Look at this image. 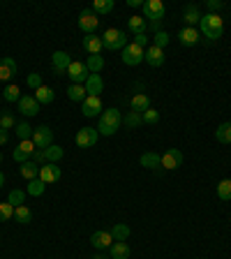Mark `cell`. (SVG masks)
Here are the masks:
<instances>
[{
  "instance_id": "6da1fadb",
  "label": "cell",
  "mask_w": 231,
  "mask_h": 259,
  "mask_svg": "<svg viewBox=\"0 0 231 259\" xmlns=\"http://www.w3.org/2000/svg\"><path fill=\"white\" fill-rule=\"evenodd\" d=\"M199 35H204L210 42H217V39L224 35V19L220 14H201L199 21Z\"/></svg>"
},
{
  "instance_id": "7a4b0ae2",
  "label": "cell",
  "mask_w": 231,
  "mask_h": 259,
  "mask_svg": "<svg viewBox=\"0 0 231 259\" xmlns=\"http://www.w3.org/2000/svg\"><path fill=\"white\" fill-rule=\"evenodd\" d=\"M123 125V116H120V111L116 107L113 109H104L102 113H100V123H97V132L102 137H111L116 135V130Z\"/></svg>"
},
{
  "instance_id": "3957f363",
  "label": "cell",
  "mask_w": 231,
  "mask_h": 259,
  "mask_svg": "<svg viewBox=\"0 0 231 259\" xmlns=\"http://www.w3.org/2000/svg\"><path fill=\"white\" fill-rule=\"evenodd\" d=\"M141 10H144V19L151 21L153 30L160 32V23H162V19H164V14H167L164 3H162V0H146L144 5H141Z\"/></svg>"
},
{
  "instance_id": "277c9868",
  "label": "cell",
  "mask_w": 231,
  "mask_h": 259,
  "mask_svg": "<svg viewBox=\"0 0 231 259\" xmlns=\"http://www.w3.org/2000/svg\"><path fill=\"white\" fill-rule=\"evenodd\" d=\"M102 44L107 51H116V49H125L127 47V32L118 30V28H109L107 32L102 35Z\"/></svg>"
},
{
  "instance_id": "5b68a950",
  "label": "cell",
  "mask_w": 231,
  "mask_h": 259,
  "mask_svg": "<svg viewBox=\"0 0 231 259\" xmlns=\"http://www.w3.org/2000/svg\"><path fill=\"white\" fill-rule=\"evenodd\" d=\"M144 56H146V49L134 42H129L127 47L123 49V63L129 65V67H136L139 63H144Z\"/></svg>"
},
{
  "instance_id": "8992f818",
  "label": "cell",
  "mask_w": 231,
  "mask_h": 259,
  "mask_svg": "<svg viewBox=\"0 0 231 259\" xmlns=\"http://www.w3.org/2000/svg\"><path fill=\"white\" fill-rule=\"evenodd\" d=\"M97 137H100L97 127H81L79 132H76L74 141L79 148H93V146L97 144Z\"/></svg>"
},
{
  "instance_id": "52a82bcc",
  "label": "cell",
  "mask_w": 231,
  "mask_h": 259,
  "mask_svg": "<svg viewBox=\"0 0 231 259\" xmlns=\"http://www.w3.org/2000/svg\"><path fill=\"white\" fill-rule=\"evenodd\" d=\"M67 76H70V81L72 83H86L88 81V76H90V72H88V67H86V63H79V60H72V65L67 67Z\"/></svg>"
},
{
  "instance_id": "ba28073f",
  "label": "cell",
  "mask_w": 231,
  "mask_h": 259,
  "mask_svg": "<svg viewBox=\"0 0 231 259\" xmlns=\"http://www.w3.org/2000/svg\"><path fill=\"white\" fill-rule=\"evenodd\" d=\"M32 141H35V146H37L39 151H44V148H49L51 141H54V130L49 127V125H39V127L32 132Z\"/></svg>"
},
{
  "instance_id": "9c48e42d",
  "label": "cell",
  "mask_w": 231,
  "mask_h": 259,
  "mask_svg": "<svg viewBox=\"0 0 231 259\" xmlns=\"http://www.w3.org/2000/svg\"><path fill=\"white\" fill-rule=\"evenodd\" d=\"M97 26H100V19H97V14L93 10H83L79 14V28L86 35H93V32L97 30Z\"/></svg>"
},
{
  "instance_id": "30bf717a",
  "label": "cell",
  "mask_w": 231,
  "mask_h": 259,
  "mask_svg": "<svg viewBox=\"0 0 231 259\" xmlns=\"http://www.w3.org/2000/svg\"><path fill=\"white\" fill-rule=\"evenodd\" d=\"M81 111H83V116L86 118H95L97 113H102L104 109H102V100L97 95H88L83 102H81Z\"/></svg>"
},
{
  "instance_id": "8fae6325",
  "label": "cell",
  "mask_w": 231,
  "mask_h": 259,
  "mask_svg": "<svg viewBox=\"0 0 231 259\" xmlns=\"http://www.w3.org/2000/svg\"><path fill=\"white\" fill-rule=\"evenodd\" d=\"M183 164V153L178 151V148H169L164 155H162V169H167V171H173Z\"/></svg>"
},
{
  "instance_id": "7c38bea8",
  "label": "cell",
  "mask_w": 231,
  "mask_h": 259,
  "mask_svg": "<svg viewBox=\"0 0 231 259\" xmlns=\"http://www.w3.org/2000/svg\"><path fill=\"white\" fill-rule=\"evenodd\" d=\"M164 49H160V47H155V44H151V47H146V56H144V60L151 67H162L164 65Z\"/></svg>"
},
{
  "instance_id": "4fadbf2b",
  "label": "cell",
  "mask_w": 231,
  "mask_h": 259,
  "mask_svg": "<svg viewBox=\"0 0 231 259\" xmlns=\"http://www.w3.org/2000/svg\"><path fill=\"white\" fill-rule=\"evenodd\" d=\"M51 65H54V74H67V67L72 65V58L67 51H56L54 58H51Z\"/></svg>"
},
{
  "instance_id": "5bb4252c",
  "label": "cell",
  "mask_w": 231,
  "mask_h": 259,
  "mask_svg": "<svg viewBox=\"0 0 231 259\" xmlns=\"http://www.w3.org/2000/svg\"><path fill=\"white\" fill-rule=\"evenodd\" d=\"M39 107H42V104H39L32 95H23L21 100H19V111H21L23 116H37Z\"/></svg>"
},
{
  "instance_id": "9a60e30c",
  "label": "cell",
  "mask_w": 231,
  "mask_h": 259,
  "mask_svg": "<svg viewBox=\"0 0 231 259\" xmlns=\"http://www.w3.org/2000/svg\"><path fill=\"white\" fill-rule=\"evenodd\" d=\"M90 243H93V248L95 250H107L113 245V236L111 232H104V229H100V232H95L90 236Z\"/></svg>"
},
{
  "instance_id": "2e32d148",
  "label": "cell",
  "mask_w": 231,
  "mask_h": 259,
  "mask_svg": "<svg viewBox=\"0 0 231 259\" xmlns=\"http://www.w3.org/2000/svg\"><path fill=\"white\" fill-rule=\"evenodd\" d=\"M39 178L47 185L56 183V181H60V167L58 164H44V167H39Z\"/></svg>"
},
{
  "instance_id": "e0dca14e",
  "label": "cell",
  "mask_w": 231,
  "mask_h": 259,
  "mask_svg": "<svg viewBox=\"0 0 231 259\" xmlns=\"http://www.w3.org/2000/svg\"><path fill=\"white\" fill-rule=\"evenodd\" d=\"M141 167L151 169V171H162V155H157V153H144L141 155Z\"/></svg>"
},
{
  "instance_id": "ac0fdd59",
  "label": "cell",
  "mask_w": 231,
  "mask_h": 259,
  "mask_svg": "<svg viewBox=\"0 0 231 259\" xmlns=\"http://www.w3.org/2000/svg\"><path fill=\"white\" fill-rule=\"evenodd\" d=\"M14 74H16V63H14V58L5 56V58L0 60V81H10Z\"/></svg>"
},
{
  "instance_id": "d6986e66",
  "label": "cell",
  "mask_w": 231,
  "mask_h": 259,
  "mask_svg": "<svg viewBox=\"0 0 231 259\" xmlns=\"http://www.w3.org/2000/svg\"><path fill=\"white\" fill-rule=\"evenodd\" d=\"M178 39H180V44H183V47H194V44L199 42V30H197V28H188V26H185L183 30L178 32Z\"/></svg>"
},
{
  "instance_id": "ffe728a7",
  "label": "cell",
  "mask_w": 231,
  "mask_h": 259,
  "mask_svg": "<svg viewBox=\"0 0 231 259\" xmlns=\"http://www.w3.org/2000/svg\"><path fill=\"white\" fill-rule=\"evenodd\" d=\"M83 49H86L90 56H97V54H100V51L104 49L102 37H97L95 32H93V35H86V37H83Z\"/></svg>"
},
{
  "instance_id": "44dd1931",
  "label": "cell",
  "mask_w": 231,
  "mask_h": 259,
  "mask_svg": "<svg viewBox=\"0 0 231 259\" xmlns=\"http://www.w3.org/2000/svg\"><path fill=\"white\" fill-rule=\"evenodd\" d=\"M65 151L60 148V146H49V148H44V164H58L60 160H63Z\"/></svg>"
},
{
  "instance_id": "7402d4cb",
  "label": "cell",
  "mask_w": 231,
  "mask_h": 259,
  "mask_svg": "<svg viewBox=\"0 0 231 259\" xmlns=\"http://www.w3.org/2000/svg\"><path fill=\"white\" fill-rule=\"evenodd\" d=\"M132 111H136V113H144V111H148L151 109V97L146 95V93H136L134 97H132Z\"/></svg>"
},
{
  "instance_id": "603a6c76",
  "label": "cell",
  "mask_w": 231,
  "mask_h": 259,
  "mask_svg": "<svg viewBox=\"0 0 231 259\" xmlns=\"http://www.w3.org/2000/svg\"><path fill=\"white\" fill-rule=\"evenodd\" d=\"M83 86H86L88 95H97V97H100V93H102V88H104V81H102V76H100V74H90Z\"/></svg>"
},
{
  "instance_id": "cb8c5ba5",
  "label": "cell",
  "mask_w": 231,
  "mask_h": 259,
  "mask_svg": "<svg viewBox=\"0 0 231 259\" xmlns=\"http://www.w3.org/2000/svg\"><path fill=\"white\" fill-rule=\"evenodd\" d=\"M183 21L188 23V28H194V23L201 21L199 7H197V5H185L183 7Z\"/></svg>"
},
{
  "instance_id": "d4e9b609",
  "label": "cell",
  "mask_w": 231,
  "mask_h": 259,
  "mask_svg": "<svg viewBox=\"0 0 231 259\" xmlns=\"http://www.w3.org/2000/svg\"><path fill=\"white\" fill-rule=\"evenodd\" d=\"M109 250H111V259H129V254H132L127 241H116Z\"/></svg>"
},
{
  "instance_id": "484cf974",
  "label": "cell",
  "mask_w": 231,
  "mask_h": 259,
  "mask_svg": "<svg viewBox=\"0 0 231 259\" xmlns=\"http://www.w3.org/2000/svg\"><path fill=\"white\" fill-rule=\"evenodd\" d=\"M19 174H21L26 181H32V178L39 176V164L37 162H32V160H28V162H23L21 167H19Z\"/></svg>"
},
{
  "instance_id": "4316f807",
  "label": "cell",
  "mask_w": 231,
  "mask_h": 259,
  "mask_svg": "<svg viewBox=\"0 0 231 259\" xmlns=\"http://www.w3.org/2000/svg\"><path fill=\"white\" fill-rule=\"evenodd\" d=\"M67 97H70L72 102H83V100L88 97L86 86H81V83H72V86L67 88Z\"/></svg>"
},
{
  "instance_id": "83f0119b",
  "label": "cell",
  "mask_w": 231,
  "mask_h": 259,
  "mask_svg": "<svg viewBox=\"0 0 231 259\" xmlns=\"http://www.w3.org/2000/svg\"><path fill=\"white\" fill-rule=\"evenodd\" d=\"M129 234H132V229H129V225H125V222H116L111 229L113 241H127Z\"/></svg>"
},
{
  "instance_id": "f1b7e54d",
  "label": "cell",
  "mask_w": 231,
  "mask_h": 259,
  "mask_svg": "<svg viewBox=\"0 0 231 259\" xmlns=\"http://www.w3.org/2000/svg\"><path fill=\"white\" fill-rule=\"evenodd\" d=\"M54 97H56L54 88H49V86H39L37 91H35V100H37L39 104H51Z\"/></svg>"
},
{
  "instance_id": "f546056e",
  "label": "cell",
  "mask_w": 231,
  "mask_h": 259,
  "mask_svg": "<svg viewBox=\"0 0 231 259\" xmlns=\"http://www.w3.org/2000/svg\"><path fill=\"white\" fill-rule=\"evenodd\" d=\"M44 190H47V183H44L39 176L32 178V181H28V190H26L28 194H32V197H42Z\"/></svg>"
},
{
  "instance_id": "4dcf8cb0",
  "label": "cell",
  "mask_w": 231,
  "mask_h": 259,
  "mask_svg": "<svg viewBox=\"0 0 231 259\" xmlns=\"http://www.w3.org/2000/svg\"><path fill=\"white\" fill-rule=\"evenodd\" d=\"M113 5H116L113 0H95L90 10L95 12L97 16H100V14H111V12H113Z\"/></svg>"
},
{
  "instance_id": "1f68e13d",
  "label": "cell",
  "mask_w": 231,
  "mask_h": 259,
  "mask_svg": "<svg viewBox=\"0 0 231 259\" xmlns=\"http://www.w3.org/2000/svg\"><path fill=\"white\" fill-rule=\"evenodd\" d=\"M127 28L132 32H134V35H141V32H146V19L144 16H129L127 19Z\"/></svg>"
},
{
  "instance_id": "d6a6232c",
  "label": "cell",
  "mask_w": 231,
  "mask_h": 259,
  "mask_svg": "<svg viewBox=\"0 0 231 259\" xmlns=\"http://www.w3.org/2000/svg\"><path fill=\"white\" fill-rule=\"evenodd\" d=\"M86 67H88V72H90V74H100V72H102V67H104V58L100 54H97V56H88Z\"/></svg>"
},
{
  "instance_id": "836d02e7",
  "label": "cell",
  "mask_w": 231,
  "mask_h": 259,
  "mask_svg": "<svg viewBox=\"0 0 231 259\" xmlns=\"http://www.w3.org/2000/svg\"><path fill=\"white\" fill-rule=\"evenodd\" d=\"M215 139L220 144H231V123H222L220 127L215 130Z\"/></svg>"
},
{
  "instance_id": "e575fe53",
  "label": "cell",
  "mask_w": 231,
  "mask_h": 259,
  "mask_svg": "<svg viewBox=\"0 0 231 259\" xmlns=\"http://www.w3.org/2000/svg\"><path fill=\"white\" fill-rule=\"evenodd\" d=\"M123 125H125V127H129V130H136L139 125H144V118H141V113L129 111L127 116L123 118Z\"/></svg>"
},
{
  "instance_id": "d590c367",
  "label": "cell",
  "mask_w": 231,
  "mask_h": 259,
  "mask_svg": "<svg viewBox=\"0 0 231 259\" xmlns=\"http://www.w3.org/2000/svg\"><path fill=\"white\" fill-rule=\"evenodd\" d=\"M14 218L21 225H28V222H32V210L28 208V206H16L14 208Z\"/></svg>"
},
{
  "instance_id": "8d00e7d4",
  "label": "cell",
  "mask_w": 231,
  "mask_h": 259,
  "mask_svg": "<svg viewBox=\"0 0 231 259\" xmlns=\"http://www.w3.org/2000/svg\"><path fill=\"white\" fill-rule=\"evenodd\" d=\"M217 197H220L222 201L231 199V178H224V181L217 183Z\"/></svg>"
},
{
  "instance_id": "74e56055",
  "label": "cell",
  "mask_w": 231,
  "mask_h": 259,
  "mask_svg": "<svg viewBox=\"0 0 231 259\" xmlns=\"http://www.w3.org/2000/svg\"><path fill=\"white\" fill-rule=\"evenodd\" d=\"M3 97H5L7 102H19V100H21V88L10 83V86H5V91H3Z\"/></svg>"
},
{
  "instance_id": "f35d334b",
  "label": "cell",
  "mask_w": 231,
  "mask_h": 259,
  "mask_svg": "<svg viewBox=\"0 0 231 259\" xmlns=\"http://www.w3.org/2000/svg\"><path fill=\"white\" fill-rule=\"evenodd\" d=\"M7 201H10L12 206H23V201H26V192L23 190H19V188H14V190H10V194H7Z\"/></svg>"
},
{
  "instance_id": "ab89813d",
  "label": "cell",
  "mask_w": 231,
  "mask_h": 259,
  "mask_svg": "<svg viewBox=\"0 0 231 259\" xmlns=\"http://www.w3.org/2000/svg\"><path fill=\"white\" fill-rule=\"evenodd\" d=\"M32 132H35V130L30 127V125L26 123V120H21V123H16V137H19V139H32Z\"/></svg>"
},
{
  "instance_id": "60d3db41",
  "label": "cell",
  "mask_w": 231,
  "mask_h": 259,
  "mask_svg": "<svg viewBox=\"0 0 231 259\" xmlns=\"http://www.w3.org/2000/svg\"><path fill=\"white\" fill-rule=\"evenodd\" d=\"M10 218H14V206H12L10 201H3V204H0V222L10 220Z\"/></svg>"
},
{
  "instance_id": "b9f144b4",
  "label": "cell",
  "mask_w": 231,
  "mask_h": 259,
  "mask_svg": "<svg viewBox=\"0 0 231 259\" xmlns=\"http://www.w3.org/2000/svg\"><path fill=\"white\" fill-rule=\"evenodd\" d=\"M141 118H144V125H155L157 120H160V111H155V109H148V111L141 113Z\"/></svg>"
},
{
  "instance_id": "7bdbcfd3",
  "label": "cell",
  "mask_w": 231,
  "mask_h": 259,
  "mask_svg": "<svg viewBox=\"0 0 231 259\" xmlns=\"http://www.w3.org/2000/svg\"><path fill=\"white\" fill-rule=\"evenodd\" d=\"M153 44H155V47H160V49H164L169 44V35L164 30L155 32V35H153Z\"/></svg>"
},
{
  "instance_id": "ee69618b",
  "label": "cell",
  "mask_w": 231,
  "mask_h": 259,
  "mask_svg": "<svg viewBox=\"0 0 231 259\" xmlns=\"http://www.w3.org/2000/svg\"><path fill=\"white\" fill-rule=\"evenodd\" d=\"M28 86H30L32 91H37L39 86H44L42 74H37V72H32V74H28Z\"/></svg>"
},
{
  "instance_id": "f6af8a7d",
  "label": "cell",
  "mask_w": 231,
  "mask_h": 259,
  "mask_svg": "<svg viewBox=\"0 0 231 259\" xmlns=\"http://www.w3.org/2000/svg\"><path fill=\"white\" fill-rule=\"evenodd\" d=\"M12 127H16L12 113H3V116H0V130H12Z\"/></svg>"
},
{
  "instance_id": "bcb514c9",
  "label": "cell",
  "mask_w": 231,
  "mask_h": 259,
  "mask_svg": "<svg viewBox=\"0 0 231 259\" xmlns=\"http://www.w3.org/2000/svg\"><path fill=\"white\" fill-rule=\"evenodd\" d=\"M222 7L224 5H222L220 0H206V10H208V14H217Z\"/></svg>"
},
{
  "instance_id": "7dc6e473",
  "label": "cell",
  "mask_w": 231,
  "mask_h": 259,
  "mask_svg": "<svg viewBox=\"0 0 231 259\" xmlns=\"http://www.w3.org/2000/svg\"><path fill=\"white\" fill-rule=\"evenodd\" d=\"M12 157H14V162H19V164H23V162H28V153H23L21 148H14V153H12Z\"/></svg>"
},
{
  "instance_id": "c3c4849f",
  "label": "cell",
  "mask_w": 231,
  "mask_h": 259,
  "mask_svg": "<svg viewBox=\"0 0 231 259\" xmlns=\"http://www.w3.org/2000/svg\"><path fill=\"white\" fill-rule=\"evenodd\" d=\"M132 42L146 49V44H148V35H146V32H141V35H134V39H132Z\"/></svg>"
},
{
  "instance_id": "681fc988",
  "label": "cell",
  "mask_w": 231,
  "mask_h": 259,
  "mask_svg": "<svg viewBox=\"0 0 231 259\" xmlns=\"http://www.w3.org/2000/svg\"><path fill=\"white\" fill-rule=\"evenodd\" d=\"M7 139H10V135H7V130H0V146L7 144Z\"/></svg>"
},
{
  "instance_id": "f907efd6",
  "label": "cell",
  "mask_w": 231,
  "mask_h": 259,
  "mask_svg": "<svg viewBox=\"0 0 231 259\" xmlns=\"http://www.w3.org/2000/svg\"><path fill=\"white\" fill-rule=\"evenodd\" d=\"M127 5H129V7H141L144 3H141V0H127Z\"/></svg>"
},
{
  "instance_id": "816d5d0a",
  "label": "cell",
  "mask_w": 231,
  "mask_h": 259,
  "mask_svg": "<svg viewBox=\"0 0 231 259\" xmlns=\"http://www.w3.org/2000/svg\"><path fill=\"white\" fill-rule=\"evenodd\" d=\"M3 185H5V174L0 171V188H3Z\"/></svg>"
},
{
  "instance_id": "f5cc1de1",
  "label": "cell",
  "mask_w": 231,
  "mask_h": 259,
  "mask_svg": "<svg viewBox=\"0 0 231 259\" xmlns=\"http://www.w3.org/2000/svg\"><path fill=\"white\" fill-rule=\"evenodd\" d=\"M93 259H107V257H104L102 252H97V254H95V257H93Z\"/></svg>"
},
{
  "instance_id": "db71d44e",
  "label": "cell",
  "mask_w": 231,
  "mask_h": 259,
  "mask_svg": "<svg viewBox=\"0 0 231 259\" xmlns=\"http://www.w3.org/2000/svg\"><path fill=\"white\" fill-rule=\"evenodd\" d=\"M0 162H3V153H0Z\"/></svg>"
}]
</instances>
